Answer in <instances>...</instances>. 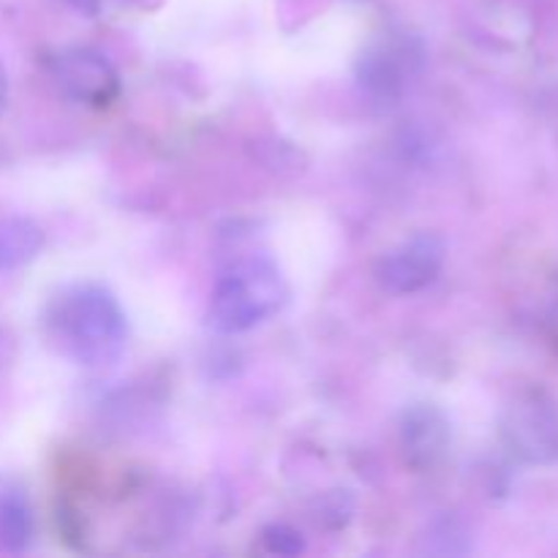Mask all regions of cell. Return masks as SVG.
<instances>
[{
    "label": "cell",
    "instance_id": "obj_1",
    "mask_svg": "<svg viewBox=\"0 0 558 558\" xmlns=\"http://www.w3.org/2000/svg\"><path fill=\"white\" fill-rule=\"evenodd\" d=\"M44 330L54 352L85 368H109L129 343V322L109 289L74 283L54 294L44 316Z\"/></svg>",
    "mask_w": 558,
    "mask_h": 558
},
{
    "label": "cell",
    "instance_id": "obj_2",
    "mask_svg": "<svg viewBox=\"0 0 558 558\" xmlns=\"http://www.w3.org/2000/svg\"><path fill=\"white\" fill-rule=\"evenodd\" d=\"M289 287L276 262L267 256L240 259L218 278L207 322L221 336L254 330L287 305Z\"/></svg>",
    "mask_w": 558,
    "mask_h": 558
},
{
    "label": "cell",
    "instance_id": "obj_3",
    "mask_svg": "<svg viewBox=\"0 0 558 558\" xmlns=\"http://www.w3.org/2000/svg\"><path fill=\"white\" fill-rule=\"evenodd\" d=\"M425 47L409 33H390L360 52L354 76L374 104H398L423 76Z\"/></svg>",
    "mask_w": 558,
    "mask_h": 558
},
{
    "label": "cell",
    "instance_id": "obj_4",
    "mask_svg": "<svg viewBox=\"0 0 558 558\" xmlns=\"http://www.w3.org/2000/svg\"><path fill=\"white\" fill-rule=\"evenodd\" d=\"M501 439L523 463L558 461V403L545 390H521L501 414Z\"/></svg>",
    "mask_w": 558,
    "mask_h": 558
},
{
    "label": "cell",
    "instance_id": "obj_5",
    "mask_svg": "<svg viewBox=\"0 0 558 558\" xmlns=\"http://www.w3.org/2000/svg\"><path fill=\"white\" fill-rule=\"evenodd\" d=\"M447 245L439 234L420 232L385 254L376 265V281L390 294H414L439 278Z\"/></svg>",
    "mask_w": 558,
    "mask_h": 558
},
{
    "label": "cell",
    "instance_id": "obj_6",
    "mask_svg": "<svg viewBox=\"0 0 558 558\" xmlns=\"http://www.w3.org/2000/svg\"><path fill=\"white\" fill-rule=\"evenodd\" d=\"M54 85L71 101L107 109L120 96V76L104 54L93 49H65L52 63Z\"/></svg>",
    "mask_w": 558,
    "mask_h": 558
},
{
    "label": "cell",
    "instance_id": "obj_7",
    "mask_svg": "<svg viewBox=\"0 0 558 558\" xmlns=\"http://www.w3.org/2000/svg\"><path fill=\"white\" fill-rule=\"evenodd\" d=\"M398 439H401L403 461H407L409 469L434 472L447 458V450H450V420L434 403H414L403 412Z\"/></svg>",
    "mask_w": 558,
    "mask_h": 558
},
{
    "label": "cell",
    "instance_id": "obj_8",
    "mask_svg": "<svg viewBox=\"0 0 558 558\" xmlns=\"http://www.w3.org/2000/svg\"><path fill=\"white\" fill-rule=\"evenodd\" d=\"M44 248V232L31 218L11 216L0 221V270L25 267Z\"/></svg>",
    "mask_w": 558,
    "mask_h": 558
},
{
    "label": "cell",
    "instance_id": "obj_9",
    "mask_svg": "<svg viewBox=\"0 0 558 558\" xmlns=\"http://www.w3.org/2000/svg\"><path fill=\"white\" fill-rule=\"evenodd\" d=\"M33 539V515L20 490H0V548L22 554Z\"/></svg>",
    "mask_w": 558,
    "mask_h": 558
},
{
    "label": "cell",
    "instance_id": "obj_10",
    "mask_svg": "<svg viewBox=\"0 0 558 558\" xmlns=\"http://www.w3.org/2000/svg\"><path fill=\"white\" fill-rule=\"evenodd\" d=\"M354 515V499L349 490H330L314 507V518L325 529H343Z\"/></svg>",
    "mask_w": 558,
    "mask_h": 558
},
{
    "label": "cell",
    "instance_id": "obj_11",
    "mask_svg": "<svg viewBox=\"0 0 558 558\" xmlns=\"http://www.w3.org/2000/svg\"><path fill=\"white\" fill-rule=\"evenodd\" d=\"M262 545H265L267 554L272 556H300L305 550V539L298 529H292L289 523H270L262 532Z\"/></svg>",
    "mask_w": 558,
    "mask_h": 558
},
{
    "label": "cell",
    "instance_id": "obj_12",
    "mask_svg": "<svg viewBox=\"0 0 558 558\" xmlns=\"http://www.w3.org/2000/svg\"><path fill=\"white\" fill-rule=\"evenodd\" d=\"M436 539H441V548L439 554H466L469 545V532L463 529V523L452 521V518H441V521H436L434 526H430V537H428V545L436 543Z\"/></svg>",
    "mask_w": 558,
    "mask_h": 558
},
{
    "label": "cell",
    "instance_id": "obj_13",
    "mask_svg": "<svg viewBox=\"0 0 558 558\" xmlns=\"http://www.w3.org/2000/svg\"><path fill=\"white\" fill-rule=\"evenodd\" d=\"M69 5L80 11L82 16H98V11H101V0H69Z\"/></svg>",
    "mask_w": 558,
    "mask_h": 558
},
{
    "label": "cell",
    "instance_id": "obj_14",
    "mask_svg": "<svg viewBox=\"0 0 558 558\" xmlns=\"http://www.w3.org/2000/svg\"><path fill=\"white\" fill-rule=\"evenodd\" d=\"M9 107V74H5L3 63H0V114Z\"/></svg>",
    "mask_w": 558,
    "mask_h": 558
}]
</instances>
